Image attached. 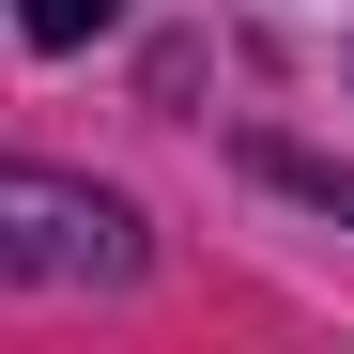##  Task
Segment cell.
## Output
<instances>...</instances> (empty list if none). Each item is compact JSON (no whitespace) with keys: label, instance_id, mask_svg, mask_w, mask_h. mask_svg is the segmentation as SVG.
I'll use <instances>...</instances> for the list:
<instances>
[{"label":"cell","instance_id":"obj_2","mask_svg":"<svg viewBox=\"0 0 354 354\" xmlns=\"http://www.w3.org/2000/svg\"><path fill=\"white\" fill-rule=\"evenodd\" d=\"M108 16H124V0H16V31H31V46H93Z\"/></svg>","mask_w":354,"mask_h":354},{"label":"cell","instance_id":"obj_1","mask_svg":"<svg viewBox=\"0 0 354 354\" xmlns=\"http://www.w3.org/2000/svg\"><path fill=\"white\" fill-rule=\"evenodd\" d=\"M139 277V216L62 169H0V292H124Z\"/></svg>","mask_w":354,"mask_h":354}]
</instances>
